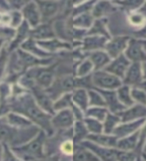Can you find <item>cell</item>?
I'll return each mask as SVG.
<instances>
[{
    "label": "cell",
    "mask_w": 146,
    "mask_h": 161,
    "mask_svg": "<svg viewBox=\"0 0 146 161\" xmlns=\"http://www.w3.org/2000/svg\"><path fill=\"white\" fill-rule=\"evenodd\" d=\"M9 107L14 113L23 115L32 123H35L39 127H41L47 135H53L54 129L51 125L52 115L46 113L40 108L31 95L25 93L22 95H17L16 99H14L9 104Z\"/></svg>",
    "instance_id": "6da1fadb"
},
{
    "label": "cell",
    "mask_w": 146,
    "mask_h": 161,
    "mask_svg": "<svg viewBox=\"0 0 146 161\" xmlns=\"http://www.w3.org/2000/svg\"><path fill=\"white\" fill-rule=\"evenodd\" d=\"M39 131L34 127L26 129H18L9 124L0 123V141L14 146H20L27 143Z\"/></svg>",
    "instance_id": "7a4b0ae2"
},
{
    "label": "cell",
    "mask_w": 146,
    "mask_h": 161,
    "mask_svg": "<svg viewBox=\"0 0 146 161\" xmlns=\"http://www.w3.org/2000/svg\"><path fill=\"white\" fill-rule=\"evenodd\" d=\"M45 141V133L39 131L38 135L27 143L20 146H14V153L25 161H36L44 157L43 145Z\"/></svg>",
    "instance_id": "3957f363"
},
{
    "label": "cell",
    "mask_w": 146,
    "mask_h": 161,
    "mask_svg": "<svg viewBox=\"0 0 146 161\" xmlns=\"http://www.w3.org/2000/svg\"><path fill=\"white\" fill-rule=\"evenodd\" d=\"M93 88L100 90L115 91L123 85L122 80L104 69L96 70L91 75Z\"/></svg>",
    "instance_id": "277c9868"
},
{
    "label": "cell",
    "mask_w": 146,
    "mask_h": 161,
    "mask_svg": "<svg viewBox=\"0 0 146 161\" xmlns=\"http://www.w3.org/2000/svg\"><path fill=\"white\" fill-rule=\"evenodd\" d=\"M130 39H131V37L128 36V35H120V36L110 38L105 45L104 50L107 53L111 59L116 58L119 55L124 53Z\"/></svg>",
    "instance_id": "5b68a950"
},
{
    "label": "cell",
    "mask_w": 146,
    "mask_h": 161,
    "mask_svg": "<svg viewBox=\"0 0 146 161\" xmlns=\"http://www.w3.org/2000/svg\"><path fill=\"white\" fill-rule=\"evenodd\" d=\"M124 55L131 63L142 64L146 62V53L143 48L141 40L138 38L130 39L127 47L124 52Z\"/></svg>",
    "instance_id": "8992f818"
},
{
    "label": "cell",
    "mask_w": 146,
    "mask_h": 161,
    "mask_svg": "<svg viewBox=\"0 0 146 161\" xmlns=\"http://www.w3.org/2000/svg\"><path fill=\"white\" fill-rule=\"evenodd\" d=\"M75 117L73 112L70 109L60 110L54 114L51 118V125L53 129L68 130L74 126Z\"/></svg>",
    "instance_id": "52a82bcc"
},
{
    "label": "cell",
    "mask_w": 146,
    "mask_h": 161,
    "mask_svg": "<svg viewBox=\"0 0 146 161\" xmlns=\"http://www.w3.org/2000/svg\"><path fill=\"white\" fill-rule=\"evenodd\" d=\"M21 13L23 16V20L27 22L30 28L33 29L42 23L41 14H40L38 6L35 3V1L26 2V4L22 7Z\"/></svg>",
    "instance_id": "ba28073f"
},
{
    "label": "cell",
    "mask_w": 146,
    "mask_h": 161,
    "mask_svg": "<svg viewBox=\"0 0 146 161\" xmlns=\"http://www.w3.org/2000/svg\"><path fill=\"white\" fill-rule=\"evenodd\" d=\"M130 64H131V62L123 53L117 57L116 58L111 59V62L105 67L104 70H106V72L116 75L117 78L123 80L125 74H126L127 69L130 67Z\"/></svg>",
    "instance_id": "9c48e42d"
},
{
    "label": "cell",
    "mask_w": 146,
    "mask_h": 161,
    "mask_svg": "<svg viewBox=\"0 0 146 161\" xmlns=\"http://www.w3.org/2000/svg\"><path fill=\"white\" fill-rule=\"evenodd\" d=\"M31 90L33 93V98L36 101L37 105L46 113L53 116L55 114L54 113L55 111L53 109L54 102H52V99L47 94V92H45V90L41 89L36 85H34L33 87H31Z\"/></svg>",
    "instance_id": "30bf717a"
},
{
    "label": "cell",
    "mask_w": 146,
    "mask_h": 161,
    "mask_svg": "<svg viewBox=\"0 0 146 161\" xmlns=\"http://www.w3.org/2000/svg\"><path fill=\"white\" fill-rule=\"evenodd\" d=\"M142 82H143V75H142L141 64L131 63L122 80L123 85L129 86V87H131V86L132 87H139Z\"/></svg>",
    "instance_id": "8fae6325"
},
{
    "label": "cell",
    "mask_w": 146,
    "mask_h": 161,
    "mask_svg": "<svg viewBox=\"0 0 146 161\" xmlns=\"http://www.w3.org/2000/svg\"><path fill=\"white\" fill-rule=\"evenodd\" d=\"M37 44L41 47L43 50L49 53H53L54 52H58V50H65V49H72L73 43L69 42L68 40L59 39V38H51L47 40H39L36 42Z\"/></svg>",
    "instance_id": "7c38bea8"
},
{
    "label": "cell",
    "mask_w": 146,
    "mask_h": 161,
    "mask_svg": "<svg viewBox=\"0 0 146 161\" xmlns=\"http://www.w3.org/2000/svg\"><path fill=\"white\" fill-rule=\"evenodd\" d=\"M145 123V119H139L135 120L132 122H125L120 123L116 128L113 130V135H115L118 139L126 137V136L131 135L142 127Z\"/></svg>",
    "instance_id": "4fadbf2b"
},
{
    "label": "cell",
    "mask_w": 146,
    "mask_h": 161,
    "mask_svg": "<svg viewBox=\"0 0 146 161\" xmlns=\"http://www.w3.org/2000/svg\"><path fill=\"white\" fill-rule=\"evenodd\" d=\"M118 116L121 119V123L125 122H132L135 120L145 119L146 118V106L142 105H133L131 107L126 108L120 112Z\"/></svg>",
    "instance_id": "5bb4252c"
},
{
    "label": "cell",
    "mask_w": 146,
    "mask_h": 161,
    "mask_svg": "<svg viewBox=\"0 0 146 161\" xmlns=\"http://www.w3.org/2000/svg\"><path fill=\"white\" fill-rule=\"evenodd\" d=\"M108 38L100 35H86L82 38L81 42V48L84 52H96V50H102L105 48Z\"/></svg>",
    "instance_id": "9a60e30c"
},
{
    "label": "cell",
    "mask_w": 146,
    "mask_h": 161,
    "mask_svg": "<svg viewBox=\"0 0 146 161\" xmlns=\"http://www.w3.org/2000/svg\"><path fill=\"white\" fill-rule=\"evenodd\" d=\"M97 90L99 91V93L103 96V98L105 100V103H106V106L112 114L118 115L120 112H122L123 110L126 109V107H124V106L119 102V100L117 98L116 91L100 90V89H97Z\"/></svg>",
    "instance_id": "2e32d148"
},
{
    "label": "cell",
    "mask_w": 146,
    "mask_h": 161,
    "mask_svg": "<svg viewBox=\"0 0 146 161\" xmlns=\"http://www.w3.org/2000/svg\"><path fill=\"white\" fill-rule=\"evenodd\" d=\"M56 37V33L53 29L52 25L48 22H42L37 27L30 30V38L36 42L39 40H47Z\"/></svg>",
    "instance_id": "e0dca14e"
},
{
    "label": "cell",
    "mask_w": 146,
    "mask_h": 161,
    "mask_svg": "<svg viewBox=\"0 0 146 161\" xmlns=\"http://www.w3.org/2000/svg\"><path fill=\"white\" fill-rule=\"evenodd\" d=\"M30 26L27 24L26 21H24L20 24V26L15 31V35L13 37V40L8 45L9 53H12L13 50H17L18 47H21V44L27 40L30 37Z\"/></svg>",
    "instance_id": "ac0fdd59"
},
{
    "label": "cell",
    "mask_w": 146,
    "mask_h": 161,
    "mask_svg": "<svg viewBox=\"0 0 146 161\" xmlns=\"http://www.w3.org/2000/svg\"><path fill=\"white\" fill-rule=\"evenodd\" d=\"M40 11L43 21H48L50 18L54 17L60 9L62 3L58 1H35Z\"/></svg>",
    "instance_id": "d6986e66"
},
{
    "label": "cell",
    "mask_w": 146,
    "mask_h": 161,
    "mask_svg": "<svg viewBox=\"0 0 146 161\" xmlns=\"http://www.w3.org/2000/svg\"><path fill=\"white\" fill-rule=\"evenodd\" d=\"M86 140L91 141V142L97 144L102 147L107 148H116L118 142V138L113 134H89Z\"/></svg>",
    "instance_id": "ffe728a7"
},
{
    "label": "cell",
    "mask_w": 146,
    "mask_h": 161,
    "mask_svg": "<svg viewBox=\"0 0 146 161\" xmlns=\"http://www.w3.org/2000/svg\"><path fill=\"white\" fill-rule=\"evenodd\" d=\"M21 49L38 58H49V57H51V53L43 50L37 44L36 40H34L30 37L27 40H25L21 44Z\"/></svg>",
    "instance_id": "44dd1931"
},
{
    "label": "cell",
    "mask_w": 146,
    "mask_h": 161,
    "mask_svg": "<svg viewBox=\"0 0 146 161\" xmlns=\"http://www.w3.org/2000/svg\"><path fill=\"white\" fill-rule=\"evenodd\" d=\"M94 17L92 16L91 12H85L78 14L76 16H73L70 19V24L71 27L81 29V30H86L90 29L94 22Z\"/></svg>",
    "instance_id": "7402d4cb"
},
{
    "label": "cell",
    "mask_w": 146,
    "mask_h": 161,
    "mask_svg": "<svg viewBox=\"0 0 146 161\" xmlns=\"http://www.w3.org/2000/svg\"><path fill=\"white\" fill-rule=\"evenodd\" d=\"M88 58L94 65V72L104 69L105 67L111 62V58L105 50H96V52L89 53Z\"/></svg>",
    "instance_id": "603a6c76"
},
{
    "label": "cell",
    "mask_w": 146,
    "mask_h": 161,
    "mask_svg": "<svg viewBox=\"0 0 146 161\" xmlns=\"http://www.w3.org/2000/svg\"><path fill=\"white\" fill-rule=\"evenodd\" d=\"M116 10L115 4L109 1H99L95 2L94 6L91 10V14L94 19H100L107 16L108 14L114 12Z\"/></svg>",
    "instance_id": "cb8c5ba5"
},
{
    "label": "cell",
    "mask_w": 146,
    "mask_h": 161,
    "mask_svg": "<svg viewBox=\"0 0 146 161\" xmlns=\"http://www.w3.org/2000/svg\"><path fill=\"white\" fill-rule=\"evenodd\" d=\"M140 137V132L137 131L126 137L118 139V142L116 145V149L121 151H133L138 145V140Z\"/></svg>",
    "instance_id": "d4e9b609"
},
{
    "label": "cell",
    "mask_w": 146,
    "mask_h": 161,
    "mask_svg": "<svg viewBox=\"0 0 146 161\" xmlns=\"http://www.w3.org/2000/svg\"><path fill=\"white\" fill-rule=\"evenodd\" d=\"M6 119H7V123L10 126L18 129H26L33 126V123L29 119L18 113H14V112L8 113L6 116Z\"/></svg>",
    "instance_id": "484cf974"
},
{
    "label": "cell",
    "mask_w": 146,
    "mask_h": 161,
    "mask_svg": "<svg viewBox=\"0 0 146 161\" xmlns=\"http://www.w3.org/2000/svg\"><path fill=\"white\" fill-rule=\"evenodd\" d=\"M72 102L78 107L82 112H86L89 107L88 93L85 89H78L72 92Z\"/></svg>",
    "instance_id": "4316f807"
},
{
    "label": "cell",
    "mask_w": 146,
    "mask_h": 161,
    "mask_svg": "<svg viewBox=\"0 0 146 161\" xmlns=\"http://www.w3.org/2000/svg\"><path fill=\"white\" fill-rule=\"evenodd\" d=\"M87 35H100V36H104L110 39V34L106 29V19H95L92 26L89 30H87Z\"/></svg>",
    "instance_id": "83f0119b"
},
{
    "label": "cell",
    "mask_w": 146,
    "mask_h": 161,
    "mask_svg": "<svg viewBox=\"0 0 146 161\" xmlns=\"http://www.w3.org/2000/svg\"><path fill=\"white\" fill-rule=\"evenodd\" d=\"M130 91H131V88L126 85H122L121 87L116 90V94H117V98L119 100V102L126 108L131 107V106L135 104L134 101L131 98Z\"/></svg>",
    "instance_id": "f1b7e54d"
},
{
    "label": "cell",
    "mask_w": 146,
    "mask_h": 161,
    "mask_svg": "<svg viewBox=\"0 0 146 161\" xmlns=\"http://www.w3.org/2000/svg\"><path fill=\"white\" fill-rule=\"evenodd\" d=\"M121 123V119L118 115L108 112L106 118L103 122V133L104 134H112L113 130Z\"/></svg>",
    "instance_id": "f546056e"
},
{
    "label": "cell",
    "mask_w": 146,
    "mask_h": 161,
    "mask_svg": "<svg viewBox=\"0 0 146 161\" xmlns=\"http://www.w3.org/2000/svg\"><path fill=\"white\" fill-rule=\"evenodd\" d=\"M73 131H74V136H73L74 143L82 142V141H84V139H86L87 136L89 135V132L83 122V120H77L76 122L74 123Z\"/></svg>",
    "instance_id": "4dcf8cb0"
},
{
    "label": "cell",
    "mask_w": 146,
    "mask_h": 161,
    "mask_svg": "<svg viewBox=\"0 0 146 161\" xmlns=\"http://www.w3.org/2000/svg\"><path fill=\"white\" fill-rule=\"evenodd\" d=\"M72 161H101L91 150L85 148H79L76 152H74Z\"/></svg>",
    "instance_id": "1f68e13d"
},
{
    "label": "cell",
    "mask_w": 146,
    "mask_h": 161,
    "mask_svg": "<svg viewBox=\"0 0 146 161\" xmlns=\"http://www.w3.org/2000/svg\"><path fill=\"white\" fill-rule=\"evenodd\" d=\"M88 100L90 107H106V103L103 96L99 93V91L95 88L87 90Z\"/></svg>",
    "instance_id": "d6a6232c"
},
{
    "label": "cell",
    "mask_w": 146,
    "mask_h": 161,
    "mask_svg": "<svg viewBox=\"0 0 146 161\" xmlns=\"http://www.w3.org/2000/svg\"><path fill=\"white\" fill-rule=\"evenodd\" d=\"M108 114V110L105 107H89L85 112V116L89 118L96 119L100 122H104L105 118Z\"/></svg>",
    "instance_id": "836d02e7"
},
{
    "label": "cell",
    "mask_w": 146,
    "mask_h": 161,
    "mask_svg": "<svg viewBox=\"0 0 146 161\" xmlns=\"http://www.w3.org/2000/svg\"><path fill=\"white\" fill-rule=\"evenodd\" d=\"M83 122H84L85 126H86L89 134H101V133H103V123L100 122V121H98L96 119H93V118L85 117Z\"/></svg>",
    "instance_id": "e575fe53"
},
{
    "label": "cell",
    "mask_w": 146,
    "mask_h": 161,
    "mask_svg": "<svg viewBox=\"0 0 146 161\" xmlns=\"http://www.w3.org/2000/svg\"><path fill=\"white\" fill-rule=\"evenodd\" d=\"M72 105H73L72 93H66L63 94L61 97L53 103V109L54 111H60V110L68 109V107L71 108Z\"/></svg>",
    "instance_id": "d590c367"
},
{
    "label": "cell",
    "mask_w": 146,
    "mask_h": 161,
    "mask_svg": "<svg viewBox=\"0 0 146 161\" xmlns=\"http://www.w3.org/2000/svg\"><path fill=\"white\" fill-rule=\"evenodd\" d=\"M93 70H94L93 64L90 62L89 58H85L78 64L77 69H76V77L78 78L87 77V75H90V74H91Z\"/></svg>",
    "instance_id": "8d00e7d4"
},
{
    "label": "cell",
    "mask_w": 146,
    "mask_h": 161,
    "mask_svg": "<svg viewBox=\"0 0 146 161\" xmlns=\"http://www.w3.org/2000/svg\"><path fill=\"white\" fill-rule=\"evenodd\" d=\"M128 22L132 26L143 27L146 23V16L141 11H131L128 14Z\"/></svg>",
    "instance_id": "74e56055"
},
{
    "label": "cell",
    "mask_w": 146,
    "mask_h": 161,
    "mask_svg": "<svg viewBox=\"0 0 146 161\" xmlns=\"http://www.w3.org/2000/svg\"><path fill=\"white\" fill-rule=\"evenodd\" d=\"M130 94H131V98L134 101V103L146 106V90L144 88L132 87Z\"/></svg>",
    "instance_id": "f35d334b"
},
{
    "label": "cell",
    "mask_w": 146,
    "mask_h": 161,
    "mask_svg": "<svg viewBox=\"0 0 146 161\" xmlns=\"http://www.w3.org/2000/svg\"><path fill=\"white\" fill-rule=\"evenodd\" d=\"M9 50H8V47L6 44H4L1 50H0V78L2 77L5 69H6L7 64L9 63Z\"/></svg>",
    "instance_id": "ab89813d"
},
{
    "label": "cell",
    "mask_w": 146,
    "mask_h": 161,
    "mask_svg": "<svg viewBox=\"0 0 146 161\" xmlns=\"http://www.w3.org/2000/svg\"><path fill=\"white\" fill-rule=\"evenodd\" d=\"M138 155L133 151H121L117 149V161H136Z\"/></svg>",
    "instance_id": "60d3db41"
},
{
    "label": "cell",
    "mask_w": 146,
    "mask_h": 161,
    "mask_svg": "<svg viewBox=\"0 0 146 161\" xmlns=\"http://www.w3.org/2000/svg\"><path fill=\"white\" fill-rule=\"evenodd\" d=\"M115 5H120L126 9H129L130 12L136 11L138 8H140L141 5L144 4L143 1H136V0H130V1H121V2H113Z\"/></svg>",
    "instance_id": "b9f144b4"
},
{
    "label": "cell",
    "mask_w": 146,
    "mask_h": 161,
    "mask_svg": "<svg viewBox=\"0 0 146 161\" xmlns=\"http://www.w3.org/2000/svg\"><path fill=\"white\" fill-rule=\"evenodd\" d=\"M11 22H10V26L13 28H18L20 26V24L23 22V16L22 13L20 11H17V10H14L11 13Z\"/></svg>",
    "instance_id": "7bdbcfd3"
},
{
    "label": "cell",
    "mask_w": 146,
    "mask_h": 161,
    "mask_svg": "<svg viewBox=\"0 0 146 161\" xmlns=\"http://www.w3.org/2000/svg\"><path fill=\"white\" fill-rule=\"evenodd\" d=\"M61 151L66 155H71L74 153V150H75V144L73 141L71 140H66L61 144V147H60Z\"/></svg>",
    "instance_id": "ee69618b"
},
{
    "label": "cell",
    "mask_w": 146,
    "mask_h": 161,
    "mask_svg": "<svg viewBox=\"0 0 146 161\" xmlns=\"http://www.w3.org/2000/svg\"><path fill=\"white\" fill-rule=\"evenodd\" d=\"M10 22H11L10 13L0 12V25H10Z\"/></svg>",
    "instance_id": "f6af8a7d"
},
{
    "label": "cell",
    "mask_w": 146,
    "mask_h": 161,
    "mask_svg": "<svg viewBox=\"0 0 146 161\" xmlns=\"http://www.w3.org/2000/svg\"><path fill=\"white\" fill-rule=\"evenodd\" d=\"M141 69H142V75H143V80H146V62L141 64Z\"/></svg>",
    "instance_id": "bcb514c9"
},
{
    "label": "cell",
    "mask_w": 146,
    "mask_h": 161,
    "mask_svg": "<svg viewBox=\"0 0 146 161\" xmlns=\"http://www.w3.org/2000/svg\"><path fill=\"white\" fill-rule=\"evenodd\" d=\"M5 44V40H4V38H2V37H0V50H1V48H2V47Z\"/></svg>",
    "instance_id": "7dc6e473"
},
{
    "label": "cell",
    "mask_w": 146,
    "mask_h": 161,
    "mask_svg": "<svg viewBox=\"0 0 146 161\" xmlns=\"http://www.w3.org/2000/svg\"><path fill=\"white\" fill-rule=\"evenodd\" d=\"M140 40H141V39H140ZM141 43H142V45H143V48H144L145 53H146V40H141Z\"/></svg>",
    "instance_id": "c3c4849f"
},
{
    "label": "cell",
    "mask_w": 146,
    "mask_h": 161,
    "mask_svg": "<svg viewBox=\"0 0 146 161\" xmlns=\"http://www.w3.org/2000/svg\"><path fill=\"white\" fill-rule=\"evenodd\" d=\"M139 87H141V88H144V89H146V80H143V82L141 83V85H140Z\"/></svg>",
    "instance_id": "681fc988"
},
{
    "label": "cell",
    "mask_w": 146,
    "mask_h": 161,
    "mask_svg": "<svg viewBox=\"0 0 146 161\" xmlns=\"http://www.w3.org/2000/svg\"><path fill=\"white\" fill-rule=\"evenodd\" d=\"M48 161H58V157H52V158H50V160Z\"/></svg>",
    "instance_id": "f907efd6"
},
{
    "label": "cell",
    "mask_w": 146,
    "mask_h": 161,
    "mask_svg": "<svg viewBox=\"0 0 146 161\" xmlns=\"http://www.w3.org/2000/svg\"><path fill=\"white\" fill-rule=\"evenodd\" d=\"M136 161H141V158H140V156H138L137 159H136Z\"/></svg>",
    "instance_id": "816d5d0a"
},
{
    "label": "cell",
    "mask_w": 146,
    "mask_h": 161,
    "mask_svg": "<svg viewBox=\"0 0 146 161\" xmlns=\"http://www.w3.org/2000/svg\"><path fill=\"white\" fill-rule=\"evenodd\" d=\"M143 158H144V160H145V161H146V155H145V154H144V155H143Z\"/></svg>",
    "instance_id": "f5cc1de1"
}]
</instances>
